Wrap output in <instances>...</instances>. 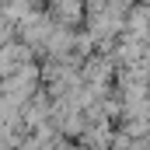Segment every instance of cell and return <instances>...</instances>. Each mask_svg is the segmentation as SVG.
Listing matches in <instances>:
<instances>
[{
  "instance_id": "obj_1",
  "label": "cell",
  "mask_w": 150,
  "mask_h": 150,
  "mask_svg": "<svg viewBox=\"0 0 150 150\" xmlns=\"http://www.w3.org/2000/svg\"><path fill=\"white\" fill-rule=\"evenodd\" d=\"M150 38V11L140 7L129 14V42H147Z\"/></svg>"
},
{
  "instance_id": "obj_2",
  "label": "cell",
  "mask_w": 150,
  "mask_h": 150,
  "mask_svg": "<svg viewBox=\"0 0 150 150\" xmlns=\"http://www.w3.org/2000/svg\"><path fill=\"white\" fill-rule=\"evenodd\" d=\"M52 14H56V21H77L84 14V4L80 0H52Z\"/></svg>"
}]
</instances>
